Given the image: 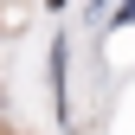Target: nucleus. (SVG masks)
I'll return each instance as SVG.
<instances>
[{"instance_id":"obj_1","label":"nucleus","mask_w":135,"mask_h":135,"mask_svg":"<svg viewBox=\"0 0 135 135\" xmlns=\"http://www.w3.org/2000/svg\"><path fill=\"white\" fill-rule=\"evenodd\" d=\"M52 90H58V116H64V39L52 45Z\"/></svg>"},{"instance_id":"obj_2","label":"nucleus","mask_w":135,"mask_h":135,"mask_svg":"<svg viewBox=\"0 0 135 135\" xmlns=\"http://www.w3.org/2000/svg\"><path fill=\"white\" fill-rule=\"evenodd\" d=\"M116 20H122V26H129V20H135V0H122V7H116Z\"/></svg>"}]
</instances>
